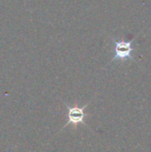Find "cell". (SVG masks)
<instances>
[{
	"label": "cell",
	"mask_w": 151,
	"mask_h": 152,
	"mask_svg": "<svg viewBox=\"0 0 151 152\" xmlns=\"http://www.w3.org/2000/svg\"><path fill=\"white\" fill-rule=\"evenodd\" d=\"M113 41L115 45V54L111 61H115L117 60L126 61L128 59L133 60V57L132 55V53L133 51V38L132 40H127V41L115 40V39H113Z\"/></svg>",
	"instance_id": "1"
},
{
	"label": "cell",
	"mask_w": 151,
	"mask_h": 152,
	"mask_svg": "<svg viewBox=\"0 0 151 152\" xmlns=\"http://www.w3.org/2000/svg\"><path fill=\"white\" fill-rule=\"evenodd\" d=\"M88 104L84 105L83 107H79L77 105L75 106H67L69 112H68V118H69V121L67 122V124L65 125V126H68L69 125H73L75 126V128L77 127V126L78 124H83L85 126V109L87 107Z\"/></svg>",
	"instance_id": "2"
}]
</instances>
